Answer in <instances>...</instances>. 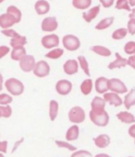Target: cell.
Listing matches in <instances>:
<instances>
[{
    "label": "cell",
    "mask_w": 135,
    "mask_h": 157,
    "mask_svg": "<svg viewBox=\"0 0 135 157\" xmlns=\"http://www.w3.org/2000/svg\"><path fill=\"white\" fill-rule=\"evenodd\" d=\"M89 117L92 123L95 125L104 127L109 123V115L105 109H91L89 113Z\"/></svg>",
    "instance_id": "obj_1"
},
{
    "label": "cell",
    "mask_w": 135,
    "mask_h": 157,
    "mask_svg": "<svg viewBox=\"0 0 135 157\" xmlns=\"http://www.w3.org/2000/svg\"><path fill=\"white\" fill-rule=\"evenodd\" d=\"M4 85L7 91L13 96L21 95L23 94L24 90H25L23 82L16 78H8L6 80Z\"/></svg>",
    "instance_id": "obj_2"
},
{
    "label": "cell",
    "mask_w": 135,
    "mask_h": 157,
    "mask_svg": "<svg viewBox=\"0 0 135 157\" xmlns=\"http://www.w3.org/2000/svg\"><path fill=\"white\" fill-rule=\"evenodd\" d=\"M68 117L71 122L74 123V124H80L85 121L86 113L81 106L75 105L70 109Z\"/></svg>",
    "instance_id": "obj_3"
},
{
    "label": "cell",
    "mask_w": 135,
    "mask_h": 157,
    "mask_svg": "<svg viewBox=\"0 0 135 157\" xmlns=\"http://www.w3.org/2000/svg\"><path fill=\"white\" fill-rule=\"evenodd\" d=\"M62 44L66 50L70 52H74L79 49L80 47V40L75 35L67 34L63 36Z\"/></svg>",
    "instance_id": "obj_4"
},
{
    "label": "cell",
    "mask_w": 135,
    "mask_h": 157,
    "mask_svg": "<svg viewBox=\"0 0 135 157\" xmlns=\"http://www.w3.org/2000/svg\"><path fill=\"white\" fill-rule=\"evenodd\" d=\"M33 71V74L38 78H44L49 75L50 66L45 60H39L36 62Z\"/></svg>",
    "instance_id": "obj_5"
},
{
    "label": "cell",
    "mask_w": 135,
    "mask_h": 157,
    "mask_svg": "<svg viewBox=\"0 0 135 157\" xmlns=\"http://www.w3.org/2000/svg\"><path fill=\"white\" fill-rule=\"evenodd\" d=\"M108 88L115 94H124L127 92V87L122 81L118 78H110L108 82Z\"/></svg>",
    "instance_id": "obj_6"
},
{
    "label": "cell",
    "mask_w": 135,
    "mask_h": 157,
    "mask_svg": "<svg viewBox=\"0 0 135 157\" xmlns=\"http://www.w3.org/2000/svg\"><path fill=\"white\" fill-rule=\"evenodd\" d=\"M60 44V38L55 33L48 34L44 36L41 38V44L44 48L47 49L56 48Z\"/></svg>",
    "instance_id": "obj_7"
},
{
    "label": "cell",
    "mask_w": 135,
    "mask_h": 157,
    "mask_svg": "<svg viewBox=\"0 0 135 157\" xmlns=\"http://www.w3.org/2000/svg\"><path fill=\"white\" fill-rule=\"evenodd\" d=\"M41 30L44 32H54L58 28V21L56 17H47L41 21Z\"/></svg>",
    "instance_id": "obj_8"
},
{
    "label": "cell",
    "mask_w": 135,
    "mask_h": 157,
    "mask_svg": "<svg viewBox=\"0 0 135 157\" xmlns=\"http://www.w3.org/2000/svg\"><path fill=\"white\" fill-rule=\"evenodd\" d=\"M55 88L58 94L65 96L69 94L72 90V83L68 79H60L56 83Z\"/></svg>",
    "instance_id": "obj_9"
},
{
    "label": "cell",
    "mask_w": 135,
    "mask_h": 157,
    "mask_svg": "<svg viewBox=\"0 0 135 157\" xmlns=\"http://www.w3.org/2000/svg\"><path fill=\"white\" fill-rule=\"evenodd\" d=\"M36 64L34 56L32 55H26L23 59L19 61V67L24 72H30L33 70Z\"/></svg>",
    "instance_id": "obj_10"
},
{
    "label": "cell",
    "mask_w": 135,
    "mask_h": 157,
    "mask_svg": "<svg viewBox=\"0 0 135 157\" xmlns=\"http://www.w3.org/2000/svg\"><path fill=\"white\" fill-rule=\"evenodd\" d=\"M63 70L64 73L68 75H73L76 74L79 70V63L77 60L74 59H68L63 65Z\"/></svg>",
    "instance_id": "obj_11"
},
{
    "label": "cell",
    "mask_w": 135,
    "mask_h": 157,
    "mask_svg": "<svg viewBox=\"0 0 135 157\" xmlns=\"http://www.w3.org/2000/svg\"><path fill=\"white\" fill-rule=\"evenodd\" d=\"M108 82L109 79L106 77H99L95 80L94 87L95 90L98 94H105L109 88H108Z\"/></svg>",
    "instance_id": "obj_12"
},
{
    "label": "cell",
    "mask_w": 135,
    "mask_h": 157,
    "mask_svg": "<svg viewBox=\"0 0 135 157\" xmlns=\"http://www.w3.org/2000/svg\"><path fill=\"white\" fill-rule=\"evenodd\" d=\"M15 24V20L10 14L5 13L0 15V28H2V29H10V27Z\"/></svg>",
    "instance_id": "obj_13"
},
{
    "label": "cell",
    "mask_w": 135,
    "mask_h": 157,
    "mask_svg": "<svg viewBox=\"0 0 135 157\" xmlns=\"http://www.w3.org/2000/svg\"><path fill=\"white\" fill-rule=\"evenodd\" d=\"M34 9L38 15H44L50 10V4L44 0H39L35 2Z\"/></svg>",
    "instance_id": "obj_14"
},
{
    "label": "cell",
    "mask_w": 135,
    "mask_h": 157,
    "mask_svg": "<svg viewBox=\"0 0 135 157\" xmlns=\"http://www.w3.org/2000/svg\"><path fill=\"white\" fill-rule=\"evenodd\" d=\"M103 99L105 101H107L109 102V104L111 105H114V106H120L123 103L122 102V100L120 98L119 96L118 95L115 93H105L104 95H103Z\"/></svg>",
    "instance_id": "obj_15"
},
{
    "label": "cell",
    "mask_w": 135,
    "mask_h": 157,
    "mask_svg": "<svg viewBox=\"0 0 135 157\" xmlns=\"http://www.w3.org/2000/svg\"><path fill=\"white\" fill-rule=\"evenodd\" d=\"M115 60L109 63L108 68L112 70V69L115 68H121V67H124L127 65V59L122 57L118 52L115 53Z\"/></svg>",
    "instance_id": "obj_16"
},
{
    "label": "cell",
    "mask_w": 135,
    "mask_h": 157,
    "mask_svg": "<svg viewBox=\"0 0 135 157\" xmlns=\"http://www.w3.org/2000/svg\"><path fill=\"white\" fill-rule=\"evenodd\" d=\"M99 11H100V6L98 5V6H95L94 7L91 8L87 12H83V14H82V17H83V20L86 22L90 23L92 20H94L97 17Z\"/></svg>",
    "instance_id": "obj_17"
},
{
    "label": "cell",
    "mask_w": 135,
    "mask_h": 157,
    "mask_svg": "<svg viewBox=\"0 0 135 157\" xmlns=\"http://www.w3.org/2000/svg\"><path fill=\"white\" fill-rule=\"evenodd\" d=\"M79 136V128L77 124H73L66 132L65 138L68 141H74L77 140Z\"/></svg>",
    "instance_id": "obj_18"
},
{
    "label": "cell",
    "mask_w": 135,
    "mask_h": 157,
    "mask_svg": "<svg viewBox=\"0 0 135 157\" xmlns=\"http://www.w3.org/2000/svg\"><path fill=\"white\" fill-rule=\"evenodd\" d=\"M26 55V49L25 48V47L14 48L10 52V57L13 60H15V61H21Z\"/></svg>",
    "instance_id": "obj_19"
},
{
    "label": "cell",
    "mask_w": 135,
    "mask_h": 157,
    "mask_svg": "<svg viewBox=\"0 0 135 157\" xmlns=\"http://www.w3.org/2000/svg\"><path fill=\"white\" fill-rule=\"evenodd\" d=\"M94 143L96 147L99 148H105L110 144V138L106 134H101L94 138Z\"/></svg>",
    "instance_id": "obj_20"
},
{
    "label": "cell",
    "mask_w": 135,
    "mask_h": 157,
    "mask_svg": "<svg viewBox=\"0 0 135 157\" xmlns=\"http://www.w3.org/2000/svg\"><path fill=\"white\" fill-rule=\"evenodd\" d=\"M58 111H59V103L56 100H51L49 101V109H48V115L51 121H54L57 117Z\"/></svg>",
    "instance_id": "obj_21"
},
{
    "label": "cell",
    "mask_w": 135,
    "mask_h": 157,
    "mask_svg": "<svg viewBox=\"0 0 135 157\" xmlns=\"http://www.w3.org/2000/svg\"><path fill=\"white\" fill-rule=\"evenodd\" d=\"M6 13L11 15L14 17V19L15 20L16 24L19 23L21 20V11L15 6H8L7 9H6Z\"/></svg>",
    "instance_id": "obj_22"
},
{
    "label": "cell",
    "mask_w": 135,
    "mask_h": 157,
    "mask_svg": "<svg viewBox=\"0 0 135 157\" xmlns=\"http://www.w3.org/2000/svg\"><path fill=\"white\" fill-rule=\"evenodd\" d=\"M117 117L122 122L126 124H131L135 122V117L131 113L127 111H122L117 114Z\"/></svg>",
    "instance_id": "obj_23"
},
{
    "label": "cell",
    "mask_w": 135,
    "mask_h": 157,
    "mask_svg": "<svg viewBox=\"0 0 135 157\" xmlns=\"http://www.w3.org/2000/svg\"><path fill=\"white\" fill-rule=\"evenodd\" d=\"M123 103L125 108L128 109L135 105V87L132 88L130 91L125 96Z\"/></svg>",
    "instance_id": "obj_24"
},
{
    "label": "cell",
    "mask_w": 135,
    "mask_h": 157,
    "mask_svg": "<svg viewBox=\"0 0 135 157\" xmlns=\"http://www.w3.org/2000/svg\"><path fill=\"white\" fill-rule=\"evenodd\" d=\"M91 50L92 52H94V53L98 54L99 56H105V57H107V56H110L111 55V51H110L109 48H106L104 46L102 45H94L91 48Z\"/></svg>",
    "instance_id": "obj_25"
},
{
    "label": "cell",
    "mask_w": 135,
    "mask_h": 157,
    "mask_svg": "<svg viewBox=\"0 0 135 157\" xmlns=\"http://www.w3.org/2000/svg\"><path fill=\"white\" fill-rule=\"evenodd\" d=\"M27 44L26 36L19 35L18 36H16L14 38L10 39V45L12 48H17V47H24V45Z\"/></svg>",
    "instance_id": "obj_26"
},
{
    "label": "cell",
    "mask_w": 135,
    "mask_h": 157,
    "mask_svg": "<svg viewBox=\"0 0 135 157\" xmlns=\"http://www.w3.org/2000/svg\"><path fill=\"white\" fill-rule=\"evenodd\" d=\"M93 82L91 78H87L82 82L80 85V90L84 95H88L92 90Z\"/></svg>",
    "instance_id": "obj_27"
},
{
    "label": "cell",
    "mask_w": 135,
    "mask_h": 157,
    "mask_svg": "<svg viewBox=\"0 0 135 157\" xmlns=\"http://www.w3.org/2000/svg\"><path fill=\"white\" fill-rule=\"evenodd\" d=\"M114 20V17H108L106 18H103L95 25V29H98V30H103V29H107L113 24Z\"/></svg>",
    "instance_id": "obj_28"
},
{
    "label": "cell",
    "mask_w": 135,
    "mask_h": 157,
    "mask_svg": "<svg viewBox=\"0 0 135 157\" xmlns=\"http://www.w3.org/2000/svg\"><path fill=\"white\" fill-rule=\"evenodd\" d=\"M92 2L91 0H73L71 4L78 10H85L90 7Z\"/></svg>",
    "instance_id": "obj_29"
},
{
    "label": "cell",
    "mask_w": 135,
    "mask_h": 157,
    "mask_svg": "<svg viewBox=\"0 0 135 157\" xmlns=\"http://www.w3.org/2000/svg\"><path fill=\"white\" fill-rule=\"evenodd\" d=\"M105 105H106V101L103 98L98 96L94 97L91 103V109H104Z\"/></svg>",
    "instance_id": "obj_30"
},
{
    "label": "cell",
    "mask_w": 135,
    "mask_h": 157,
    "mask_svg": "<svg viewBox=\"0 0 135 157\" xmlns=\"http://www.w3.org/2000/svg\"><path fill=\"white\" fill-rule=\"evenodd\" d=\"M64 49L61 48H56L52 49L45 54V57L51 59H57L64 55Z\"/></svg>",
    "instance_id": "obj_31"
},
{
    "label": "cell",
    "mask_w": 135,
    "mask_h": 157,
    "mask_svg": "<svg viewBox=\"0 0 135 157\" xmlns=\"http://www.w3.org/2000/svg\"><path fill=\"white\" fill-rule=\"evenodd\" d=\"M78 63L80 66L81 69L83 70V72L87 75V76H91V73H90V69H89V64L87 62V59L83 56H79L77 57Z\"/></svg>",
    "instance_id": "obj_32"
},
{
    "label": "cell",
    "mask_w": 135,
    "mask_h": 157,
    "mask_svg": "<svg viewBox=\"0 0 135 157\" xmlns=\"http://www.w3.org/2000/svg\"><path fill=\"white\" fill-rule=\"evenodd\" d=\"M13 110L10 105H0V117L9 118L12 115Z\"/></svg>",
    "instance_id": "obj_33"
},
{
    "label": "cell",
    "mask_w": 135,
    "mask_h": 157,
    "mask_svg": "<svg viewBox=\"0 0 135 157\" xmlns=\"http://www.w3.org/2000/svg\"><path fill=\"white\" fill-rule=\"evenodd\" d=\"M55 144H56L58 147H61V148H66L68 151H75L77 150V147H75L74 145L71 144L69 142L63 141V140H55Z\"/></svg>",
    "instance_id": "obj_34"
},
{
    "label": "cell",
    "mask_w": 135,
    "mask_h": 157,
    "mask_svg": "<svg viewBox=\"0 0 135 157\" xmlns=\"http://www.w3.org/2000/svg\"><path fill=\"white\" fill-rule=\"evenodd\" d=\"M127 33L128 31L125 28H120L114 31V33H112V38L114 40H122L126 36Z\"/></svg>",
    "instance_id": "obj_35"
},
{
    "label": "cell",
    "mask_w": 135,
    "mask_h": 157,
    "mask_svg": "<svg viewBox=\"0 0 135 157\" xmlns=\"http://www.w3.org/2000/svg\"><path fill=\"white\" fill-rule=\"evenodd\" d=\"M12 101H13V98L10 94L6 93L0 94V105H10Z\"/></svg>",
    "instance_id": "obj_36"
},
{
    "label": "cell",
    "mask_w": 135,
    "mask_h": 157,
    "mask_svg": "<svg viewBox=\"0 0 135 157\" xmlns=\"http://www.w3.org/2000/svg\"><path fill=\"white\" fill-rule=\"evenodd\" d=\"M115 8L118 10H125L127 11L131 10L129 6V3H128V1H125V0H118L116 2Z\"/></svg>",
    "instance_id": "obj_37"
},
{
    "label": "cell",
    "mask_w": 135,
    "mask_h": 157,
    "mask_svg": "<svg viewBox=\"0 0 135 157\" xmlns=\"http://www.w3.org/2000/svg\"><path fill=\"white\" fill-rule=\"evenodd\" d=\"M71 157H92V154L87 150H76L71 154Z\"/></svg>",
    "instance_id": "obj_38"
},
{
    "label": "cell",
    "mask_w": 135,
    "mask_h": 157,
    "mask_svg": "<svg viewBox=\"0 0 135 157\" xmlns=\"http://www.w3.org/2000/svg\"><path fill=\"white\" fill-rule=\"evenodd\" d=\"M124 51L126 54L132 55L135 53V42L134 41H129L125 44Z\"/></svg>",
    "instance_id": "obj_39"
},
{
    "label": "cell",
    "mask_w": 135,
    "mask_h": 157,
    "mask_svg": "<svg viewBox=\"0 0 135 157\" xmlns=\"http://www.w3.org/2000/svg\"><path fill=\"white\" fill-rule=\"evenodd\" d=\"M1 33L4 35V36L10 37V38H14L16 36H19V33H17V31L14 30L12 29H2L1 31Z\"/></svg>",
    "instance_id": "obj_40"
},
{
    "label": "cell",
    "mask_w": 135,
    "mask_h": 157,
    "mask_svg": "<svg viewBox=\"0 0 135 157\" xmlns=\"http://www.w3.org/2000/svg\"><path fill=\"white\" fill-rule=\"evenodd\" d=\"M127 31L131 35L135 34V19H129L127 24Z\"/></svg>",
    "instance_id": "obj_41"
},
{
    "label": "cell",
    "mask_w": 135,
    "mask_h": 157,
    "mask_svg": "<svg viewBox=\"0 0 135 157\" xmlns=\"http://www.w3.org/2000/svg\"><path fill=\"white\" fill-rule=\"evenodd\" d=\"M10 52V47L6 45H1L0 46V59L6 56L9 52Z\"/></svg>",
    "instance_id": "obj_42"
},
{
    "label": "cell",
    "mask_w": 135,
    "mask_h": 157,
    "mask_svg": "<svg viewBox=\"0 0 135 157\" xmlns=\"http://www.w3.org/2000/svg\"><path fill=\"white\" fill-rule=\"evenodd\" d=\"M8 148L7 140H2L0 141V153H6Z\"/></svg>",
    "instance_id": "obj_43"
},
{
    "label": "cell",
    "mask_w": 135,
    "mask_h": 157,
    "mask_svg": "<svg viewBox=\"0 0 135 157\" xmlns=\"http://www.w3.org/2000/svg\"><path fill=\"white\" fill-rule=\"evenodd\" d=\"M100 3L103 7L109 8L114 4V1L113 0H100Z\"/></svg>",
    "instance_id": "obj_44"
},
{
    "label": "cell",
    "mask_w": 135,
    "mask_h": 157,
    "mask_svg": "<svg viewBox=\"0 0 135 157\" xmlns=\"http://www.w3.org/2000/svg\"><path fill=\"white\" fill-rule=\"evenodd\" d=\"M127 64L131 67H133V69H135V55L129 56V59H127Z\"/></svg>",
    "instance_id": "obj_45"
},
{
    "label": "cell",
    "mask_w": 135,
    "mask_h": 157,
    "mask_svg": "<svg viewBox=\"0 0 135 157\" xmlns=\"http://www.w3.org/2000/svg\"><path fill=\"white\" fill-rule=\"evenodd\" d=\"M128 132L131 137L135 138V124H133V125H131V127H129Z\"/></svg>",
    "instance_id": "obj_46"
},
{
    "label": "cell",
    "mask_w": 135,
    "mask_h": 157,
    "mask_svg": "<svg viewBox=\"0 0 135 157\" xmlns=\"http://www.w3.org/2000/svg\"><path fill=\"white\" fill-rule=\"evenodd\" d=\"M2 87H3V76L0 73V91L2 90Z\"/></svg>",
    "instance_id": "obj_47"
},
{
    "label": "cell",
    "mask_w": 135,
    "mask_h": 157,
    "mask_svg": "<svg viewBox=\"0 0 135 157\" xmlns=\"http://www.w3.org/2000/svg\"><path fill=\"white\" fill-rule=\"evenodd\" d=\"M129 17L130 19H135V8L131 10V13L129 14Z\"/></svg>",
    "instance_id": "obj_48"
},
{
    "label": "cell",
    "mask_w": 135,
    "mask_h": 157,
    "mask_svg": "<svg viewBox=\"0 0 135 157\" xmlns=\"http://www.w3.org/2000/svg\"><path fill=\"white\" fill-rule=\"evenodd\" d=\"M94 157H110V156L109 155H107V154L100 153V154H97L96 155H94Z\"/></svg>",
    "instance_id": "obj_49"
},
{
    "label": "cell",
    "mask_w": 135,
    "mask_h": 157,
    "mask_svg": "<svg viewBox=\"0 0 135 157\" xmlns=\"http://www.w3.org/2000/svg\"><path fill=\"white\" fill-rule=\"evenodd\" d=\"M128 3H129V5L131 6H135V0H130V1H128Z\"/></svg>",
    "instance_id": "obj_50"
},
{
    "label": "cell",
    "mask_w": 135,
    "mask_h": 157,
    "mask_svg": "<svg viewBox=\"0 0 135 157\" xmlns=\"http://www.w3.org/2000/svg\"><path fill=\"white\" fill-rule=\"evenodd\" d=\"M0 157H5V156H4V155L2 153H0Z\"/></svg>",
    "instance_id": "obj_51"
},
{
    "label": "cell",
    "mask_w": 135,
    "mask_h": 157,
    "mask_svg": "<svg viewBox=\"0 0 135 157\" xmlns=\"http://www.w3.org/2000/svg\"><path fill=\"white\" fill-rule=\"evenodd\" d=\"M2 2H3V1H2V0H0V3H2Z\"/></svg>",
    "instance_id": "obj_52"
},
{
    "label": "cell",
    "mask_w": 135,
    "mask_h": 157,
    "mask_svg": "<svg viewBox=\"0 0 135 157\" xmlns=\"http://www.w3.org/2000/svg\"><path fill=\"white\" fill-rule=\"evenodd\" d=\"M129 157H132V156H129Z\"/></svg>",
    "instance_id": "obj_53"
},
{
    "label": "cell",
    "mask_w": 135,
    "mask_h": 157,
    "mask_svg": "<svg viewBox=\"0 0 135 157\" xmlns=\"http://www.w3.org/2000/svg\"><path fill=\"white\" fill-rule=\"evenodd\" d=\"M134 143H135V141H134Z\"/></svg>",
    "instance_id": "obj_54"
}]
</instances>
